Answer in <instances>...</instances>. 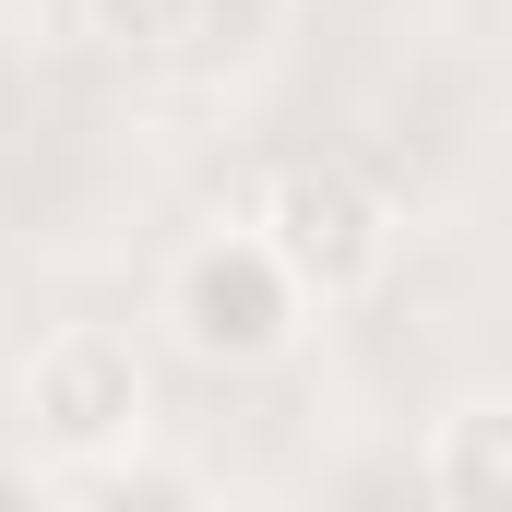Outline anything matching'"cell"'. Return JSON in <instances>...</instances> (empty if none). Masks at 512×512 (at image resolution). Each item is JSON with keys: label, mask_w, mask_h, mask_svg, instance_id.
I'll return each instance as SVG.
<instances>
[{"label": "cell", "mask_w": 512, "mask_h": 512, "mask_svg": "<svg viewBox=\"0 0 512 512\" xmlns=\"http://www.w3.org/2000/svg\"><path fill=\"white\" fill-rule=\"evenodd\" d=\"M24 405H36L60 441H120L131 417H143V370H131V346H120V334L72 322V334H48V346H36Z\"/></svg>", "instance_id": "cell-3"}, {"label": "cell", "mask_w": 512, "mask_h": 512, "mask_svg": "<svg viewBox=\"0 0 512 512\" xmlns=\"http://www.w3.org/2000/svg\"><path fill=\"white\" fill-rule=\"evenodd\" d=\"M120 48H191V24H203V0H84Z\"/></svg>", "instance_id": "cell-5"}, {"label": "cell", "mask_w": 512, "mask_h": 512, "mask_svg": "<svg viewBox=\"0 0 512 512\" xmlns=\"http://www.w3.org/2000/svg\"><path fill=\"white\" fill-rule=\"evenodd\" d=\"M298 274H286V251L274 239H203V251L179 262V334L203 346V358H274L286 346V322H298Z\"/></svg>", "instance_id": "cell-2"}, {"label": "cell", "mask_w": 512, "mask_h": 512, "mask_svg": "<svg viewBox=\"0 0 512 512\" xmlns=\"http://www.w3.org/2000/svg\"><path fill=\"white\" fill-rule=\"evenodd\" d=\"M12 489H24V477H12V465H0V501H12Z\"/></svg>", "instance_id": "cell-6"}, {"label": "cell", "mask_w": 512, "mask_h": 512, "mask_svg": "<svg viewBox=\"0 0 512 512\" xmlns=\"http://www.w3.org/2000/svg\"><path fill=\"white\" fill-rule=\"evenodd\" d=\"M262 239L286 251V274H298V286H322V298H358V286L382 274V251H393L382 191H370L358 167H334V155L274 167V191H262Z\"/></svg>", "instance_id": "cell-1"}, {"label": "cell", "mask_w": 512, "mask_h": 512, "mask_svg": "<svg viewBox=\"0 0 512 512\" xmlns=\"http://www.w3.org/2000/svg\"><path fill=\"white\" fill-rule=\"evenodd\" d=\"M429 489L465 512H512V405H465L429 441Z\"/></svg>", "instance_id": "cell-4"}]
</instances>
